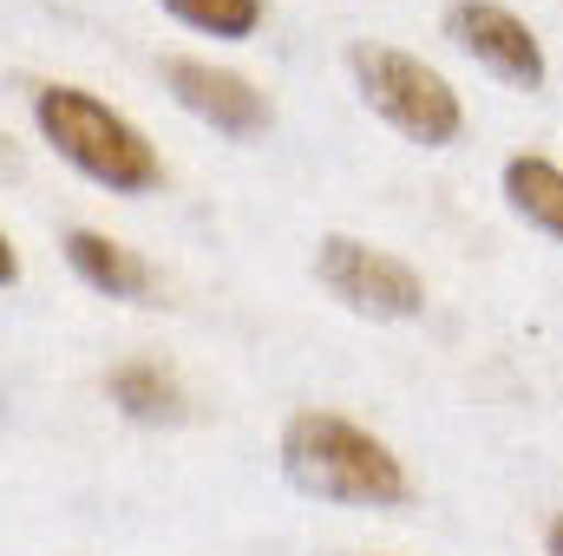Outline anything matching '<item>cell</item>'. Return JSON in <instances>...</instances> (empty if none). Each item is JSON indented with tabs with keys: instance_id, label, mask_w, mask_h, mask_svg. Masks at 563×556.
Returning a JSON list of instances; mask_svg holds the SVG:
<instances>
[{
	"instance_id": "obj_1",
	"label": "cell",
	"mask_w": 563,
	"mask_h": 556,
	"mask_svg": "<svg viewBox=\"0 0 563 556\" xmlns=\"http://www.w3.org/2000/svg\"><path fill=\"white\" fill-rule=\"evenodd\" d=\"M282 465H288V478L301 491L334 498V504H374V511H387V504H407V491H413L407 471H400V458L374 432H361L354 419H341V413L288 419Z\"/></svg>"
},
{
	"instance_id": "obj_2",
	"label": "cell",
	"mask_w": 563,
	"mask_h": 556,
	"mask_svg": "<svg viewBox=\"0 0 563 556\" xmlns=\"http://www.w3.org/2000/svg\"><path fill=\"white\" fill-rule=\"evenodd\" d=\"M33 119H40L46 144H59L66 164H79V170H86L92 184H106V190L139 197V190H157V184H164V164H157V151L144 144L139 125H125L112 105H99V99L79 92V86H46V92L33 99Z\"/></svg>"
},
{
	"instance_id": "obj_3",
	"label": "cell",
	"mask_w": 563,
	"mask_h": 556,
	"mask_svg": "<svg viewBox=\"0 0 563 556\" xmlns=\"http://www.w3.org/2000/svg\"><path fill=\"white\" fill-rule=\"evenodd\" d=\"M347 66H354V86L361 99L413 144H452L465 112H459V92L400 46H380V40H354L347 46Z\"/></svg>"
},
{
	"instance_id": "obj_4",
	"label": "cell",
	"mask_w": 563,
	"mask_h": 556,
	"mask_svg": "<svg viewBox=\"0 0 563 556\" xmlns=\"http://www.w3.org/2000/svg\"><path fill=\"white\" fill-rule=\"evenodd\" d=\"M314 269H321V281H328L354 314L407 321V314H420V308H426V281L413 276L400 256L367 249V243H354V236H328V243H321V256H314Z\"/></svg>"
},
{
	"instance_id": "obj_5",
	"label": "cell",
	"mask_w": 563,
	"mask_h": 556,
	"mask_svg": "<svg viewBox=\"0 0 563 556\" xmlns=\"http://www.w3.org/2000/svg\"><path fill=\"white\" fill-rule=\"evenodd\" d=\"M445 33H452L478 66H492L505 86H544V46H538V33H531L511 7L459 0V7L445 13Z\"/></svg>"
},
{
	"instance_id": "obj_6",
	"label": "cell",
	"mask_w": 563,
	"mask_h": 556,
	"mask_svg": "<svg viewBox=\"0 0 563 556\" xmlns=\"http://www.w3.org/2000/svg\"><path fill=\"white\" fill-rule=\"evenodd\" d=\"M164 79H170L177 105H190V112L210 119L217 132H230V138L269 132V99H263L243 73H223V66H203V59H170Z\"/></svg>"
},
{
	"instance_id": "obj_7",
	"label": "cell",
	"mask_w": 563,
	"mask_h": 556,
	"mask_svg": "<svg viewBox=\"0 0 563 556\" xmlns=\"http://www.w3.org/2000/svg\"><path fill=\"white\" fill-rule=\"evenodd\" d=\"M66 263L92 281L99 294H119V301H132V294L151 288V269H144L125 243H112V236H99V230H73V236H66Z\"/></svg>"
},
{
	"instance_id": "obj_8",
	"label": "cell",
	"mask_w": 563,
	"mask_h": 556,
	"mask_svg": "<svg viewBox=\"0 0 563 556\" xmlns=\"http://www.w3.org/2000/svg\"><path fill=\"white\" fill-rule=\"evenodd\" d=\"M505 197H511V210L531 230H544V236L563 243V170L551 157H511L505 164Z\"/></svg>"
},
{
	"instance_id": "obj_9",
	"label": "cell",
	"mask_w": 563,
	"mask_h": 556,
	"mask_svg": "<svg viewBox=\"0 0 563 556\" xmlns=\"http://www.w3.org/2000/svg\"><path fill=\"white\" fill-rule=\"evenodd\" d=\"M112 400H119L132 419H177L184 413L177 380H170L164 367H151V360H125V367L112 374Z\"/></svg>"
},
{
	"instance_id": "obj_10",
	"label": "cell",
	"mask_w": 563,
	"mask_h": 556,
	"mask_svg": "<svg viewBox=\"0 0 563 556\" xmlns=\"http://www.w3.org/2000/svg\"><path fill=\"white\" fill-rule=\"evenodd\" d=\"M184 26L217 33V40H250L263 26V0H164Z\"/></svg>"
},
{
	"instance_id": "obj_11",
	"label": "cell",
	"mask_w": 563,
	"mask_h": 556,
	"mask_svg": "<svg viewBox=\"0 0 563 556\" xmlns=\"http://www.w3.org/2000/svg\"><path fill=\"white\" fill-rule=\"evenodd\" d=\"M13 276H20V263H13V249H7V236H0V288H7Z\"/></svg>"
},
{
	"instance_id": "obj_12",
	"label": "cell",
	"mask_w": 563,
	"mask_h": 556,
	"mask_svg": "<svg viewBox=\"0 0 563 556\" xmlns=\"http://www.w3.org/2000/svg\"><path fill=\"white\" fill-rule=\"evenodd\" d=\"M551 556H563V518L551 524Z\"/></svg>"
}]
</instances>
